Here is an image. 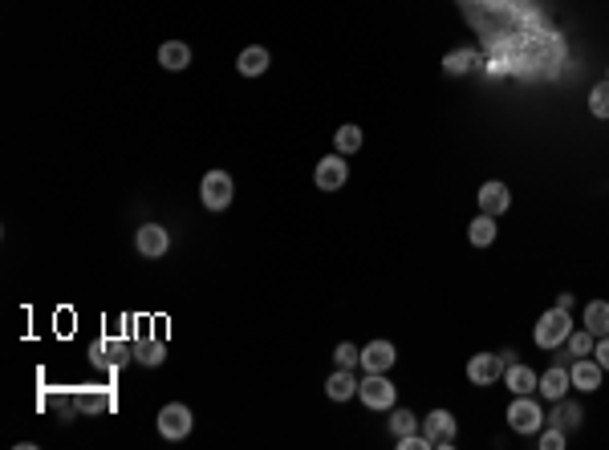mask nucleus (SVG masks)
<instances>
[{
  "mask_svg": "<svg viewBox=\"0 0 609 450\" xmlns=\"http://www.w3.org/2000/svg\"><path fill=\"white\" fill-rule=\"evenodd\" d=\"M581 325L589 329L593 337H609V300H589L581 312Z\"/></svg>",
  "mask_w": 609,
  "mask_h": 450,
  "instance_id": "20",
  "label": "nucleus"
},
{
  "mask_svg": "<svg viewBox=\"0 0 609 450\" xmlns=\"http://www.w3.org/2000/svg\"><path fill=\"white\" fill-rule=\"evenodd\" d=\"M419 426H423V418H415L410 414V410H390V434H394V438H402V434H410V430H419Z\"/></svg>",
  "mask_w": 609,
  "mask_h": 450,
  "instance_id": "26",
  "label": "nucleus"
},
{
  "mask_svg": "<svg viewBox=\"0 0 609 450\" xmlns=\"http://www.w3.org/2000/svg\"><path fill=\"white\" fill-rule=\"evenodd\" d=\"M601 378H605V370L597 365V357H577V362L569 365V381H573V389H581V394H597Z\"/></svg>",
  "mask_w": 609,
  "mask_h": 450,
  "instance_id": "10",
  "label": "nucleus"
},
{
  "mask_svg": "<svg viewBox=\"0 0 609 450\" xmlns=\"http://www.w3.org/2000/svg\"><path fill=\"white\" fill-rule=\"evenodd\" d=\"M159 65L163 70H171V73L187 70V65H191V49H187V41H163L159 45Z\"/></svg>",
  "mask_w": 609,
  "mask_h": 450,
  "instance_id": "19",
  "label": "nucleus"
},
{
  "mask_svg": "<svg viewBox=\"0 0 609 450\" xmlns=\"http://www.w3.org/2000/svg\"><path fill=\"white\" fill-rule=\"evenodd\" d=\"M508 426H512L516 434H540L545 430V410H540L537 397L512 394V402H508Z\"/></svg>",
  "mask_w": 609,
  "mask_h": 450,
  "instance_id": "2",
  "label": "nucleus"
},
{
  "mask_svg": "<svg viewBox=\"0 0 609 450\" xmlns=\"http://www.w3.org/2000/svg\"><path fill=\"white\" fill-rule=\"evenodd\" d=\"M468 239H471V247H492L495 244V215L479 212L476 220L468 223Z\"/></svg>",
  "mask_w": 609,
  "mask_h": 450,
  "instance_id": "22",
  "label": "nucleus"
},
{
  "mask_svg": "<svg viewBox=\"0 0 609 450\" xmlns=\"http://www.w3.org/2000/svg\"><path fill=\"white\" fill-rule=\"evenodd\" d=\"M581 406H577V402H569V397H561V402H553V414L545 418V426H556V430H577V426H581Z\"/></svg>",
  "mask_w": 609,
  "mask_h": 450,
  "instance_id": "17",
  "label": "nucleus"
},
{
  "mask_svg": "<svg viewBox=\"0 0 609 450\" xmlns=\"http://www.w3.org/2000/svg\"><path fill=\"white\" fill-rule=\"evenodd\" d=\"M78 402H81V410H110L114 406V397L110 394H81Z\"/></svg>",
  "mask_w": 609,
  "mask_h": 450,
  "instance_id": "30",
  "label": "nucleus"
},
{
  "mask_svg": "<svg viewBox=\"0 0 609 450\" xmlns=\"http://www.w3.org/2000/svg\"><path fill=\"white\" fill-rule=\"evenodd\" d=\"M398 362V349L390 341H370L362 349V370L366 373H390Z\"/></svg>",
  "mask_w": 609,
  "mask_h": 450,
  "instance_id": "12",
  "label": "nucleus"
},
{
  "mask_svg": "<svg viewBox=\"0 0 609 450\" xmlns=\"http://www.w3.org/2000/svg\"><path fill=\"white\" fill-rule=\"evenodd\" d=\"M358 386H362V381L353 378V370H342V365L326 378V394L334 397V402H350V397H358Z\"/></svg>",
  "mask_w": 609,
  "mask_h": 450,
  "instance_id": "16",
  "label": "nucleus"
},
{
  "mask_svg": "<svg viewBox=\"0 0 609 450\" xmlns=\"http://www.w3.org/2000/svg\"><path fill=\"white\" fill-rule=\"evenodd\" d=\"M334 146H337V154H345V159H350V154H358V150H362V126H342V130L334 134Z\"/></svg>",
  "mask_w": 609,
  "mask_h": 450,
  "instance_id": "23",
  "label": "nucleus"
},
{
  "mask_svg": "<svg viewBox=\"0 0 609 450\" xmlns=\"http://www.w3.org/2000/svg\"><path fill=\"white\" fill-rule=\"evenodd\" d=\"M334 362L342 365V370H353V365H362V349H358V345H350V341H342L334 349Z\"/></svg>",
  "mask_w": 609,
  "mask_h": 450,
  "instance_id": "28",
  "label": "nucleus"
},
{
  "mask_svg": "<svg viewBox=\"0 0 609 450\" xmlns=\"http://www.w3.org/2000/svg\"><path fill=\"white\" fill-rule=\"evenodd\" d=\"M191 426H195V418H191V410H187L183 402H167V406L159 410V434L167 442L187 438V434H191Z\"/></svg>",
  "mask_w": 609,
  "mask_h": 450,
  "instance_id": "6",
  "label": "nucleus"
},
{
  "mask_svg": "<svg viewBox=\"0 0 609 450\" xmlns=\"http://www.w3.org/2000/svg\"><path fill=\"white\" fill-rule=\"evenodd\" d=\"M503 378V357L500 354H476V357H468V381L471 386H492V381H500Z\"/></svg>",
  "mask_w": 609,
  "mask_h": 450,
  "instance_id": "9",
  "label": "nucleus"
},
{
  "mask_svg": "<svg viewBox=\"0 0 609 450\" xmlns=\"http://www.w3.org/2000/svg\"><path fill=\"white\" fill-rule=\"evenodd\" d=\"M163 341H150V337H142L139 345H134V362H142V365H163Z\"/></svg>",
  "mask_w": 609,
  "mask_h": 450,
  "instance_id": "25",
  "label": "nucleus"
},
{
  "mask_svg": "<svg viewBox=\"0 0 609 450\" xmlns=\"http://www.w3.org/2000/svg\"><path fill=\"white\" fill-rule=\"evenodd\" d=\"M503 386L512 389V394H537V386H540V373L532 370V365L508 362V365H503Z\"/></svg>",
  "mask_w": 609,
  "mask_h": 450,
  "instance_id": "13",
  "label": "nucleus"
},
{
  "mask_svg": "<svg viewBox=\"0 0 609 450\" xmlns=\"http://www.w3.org/2000/svg\"><path fill=\"white\" fill-rule=\"evenodd\" d=\"M569 446V434L556 430V426H545L540 430V450H565Z\"/></svg>",
  "mask_w": 609,
  "mask_h": 450,
  "instance_id": "29",
  "label": "nucleus"
},
{
  "mask_svg": "<svg viewBox=\"0 0 609 450\" xmlns=\"http://www.w3.org/2000/svg\"><path fill=\"white\" fill-rule=\"evenodd\" d=\"M556 304H561L565 312H573V292H561V296H556Z\"/></svg>",
  "mask_w": 609,
  "mask_h": 450,
  "instance_id": "32",
  "label": "nucleus"
},
{
  "mask_svg": "<svg viewBox=\"0 0 609 450\" xmlns=\"http://www.w3.org/2000/svg\"><path fill=\"white\" fill-rule=\"evenodd\" d=\"M569 333H573V312H565L561 304L556 309H545L537 321V329H532V341L540 345V349H561V345L569 341Z\"/></svg>",
  "mask_w": 609,
  "mask_h": 450,
  "instance_id": "1",
  "label": "nucleus"
},
{
  "mask_svg": "<svg viewBox=\"0 0 609 450\" xmlns=\"http://www.w3.org/2000/svg\"><path fill=\"white\" fill-rule=\"evenodd\" d=\"M540 394L548 397V402H561V397H569V389H573V381H569V365H548L545 373H540Z\"/></svg>",
  "mask_w": 609,
  "mask_h": 450,
  "instance_id": "14",
  "label": "nucleus"
},
{
  "mask_svg": "<svg viewBox=\"0 0 609 450\" xmlns=\"http://www.w3.org/2000/svg\"><path fill=\"white\" fill-rule=\"evenodd\" d=\"M131 354H134V349H126L123 341H110V337H106V341L89 345V362H94V365H126V362H131Z\"/></svg>",
  "mask_w": 609,
  "mask_h": 450,
  "instance_id": "15",
  "label": "nucleus"
},
{
  "mask_svg": "<svg viewBox=\"0 0 609 450\" xmlns=\"http://www.w3.org/2000/svg\"><path fill=\"white\" fill-rule=\"evenodd\" d=\"M593 357H597V365L609 373V337H597V345H593Z\"/></svg>",
  "mask_w": 609,
  "mask_h": 450,
  "instance_id": "31",
  "label": "nucleus"
},
{
  "mask_svg": "<svg viewBox=\"0 0 609 450\" xmlns=\"http://www.w3.org/2000/svg\"><path fill=\"white\" fill-rule=\"evenodd\" d=\"M199 199L207 212H224V207H232V199H236V183H232L228 171H207L199 183Z\"/></svg>",
  "mask_w": 609,
  "mask_h": 450,
  "instance_id": "4",
  "label": "nucleus"
},
{
  "mask_svg": "<svg viewBox=\"0 0 609 450\" xmlns=\"http://www.w3.org/2000/svg\"><path fill=\"white\" fill-rule=\"evenodd\" d=\"M589 114H593V118H601V122L609 118V78H605V81H597V86L589 89Z\"/></svg>",
  "mask_w": 609,
  "mask_h": 450,
  "instance_id": "27",
  "label": "nucleus"
},
{
  "mask_svg": "<svg viewBox=\"0 0 609 450\" xmlns=\"http://www.w3.org/2000/svg\"><path fill=\"white\" fill-rule=\"evenodd\" d=\"M419 430L427 434L431 450H451V446H455V414H451V410H431V414L423 418V426H419Z\"/></svg>",
  "mask_w": 609,
  "mask_h": 450,
  "instance_id": "5",
  "label": "nucleus"
},
{
  "mask_svg": "<svg viewBox=\"0 0 609 450\" xmlns=\"http://www.w3.org/2000/svg\"><path fill=\"white\" fill-rule=\"evenodd\" d=\"M476 62H479V54L471 45H463V49H451V54L443 57V73H447V78H463Z\"/></svg>",
  "mask_w": 609,
  "mask_h": 450,
  "instance_id": "21",
  "label": "nucleus"
},
{
  "mask_svg": "<svg viewBox=\"0 0 609 450\" xmlns=\"http://www.w3.org/2000/svg\"><path fill=\"white\" fill-rule=\"evenodd\" d=\"M358 397H362L366 410H386L390 414V410L398 406V389L386 373H366V381L358 386Z\"/></svg>",
  "mask_w": 609,
  "mask_h": 450,
  "instance_id": "3",
  "label": "nucleus"
},
{
  "mask_svg": "<svg viewBox=\"0 0 609 450\" xmlns=\"http://www.w3.org/2000/svg\"><path fill=\"white\" fill-rule=\"evenodd\" d=\"M134 247H139V256L142 260H159L167 256V247H171V236L163 223H142L139 236H134Z\"/></svg>",
  "mask_w": 609,
  "mask_h": 450,
  "instance_id": "8",
  "label": "nucleus"
},
{
  "mask_svg": "<svg viewBox=\"0 0 609 450\" xmlns=\"http://www.w3.org/2000/svg\"><path fill=\"white\" fill-rule=\"evenodd\" d=\"M313 183H317V191H342V187L350 183V162H345V154H326V159L317 162V171H313Z\"/></svg>",
  "mask_w": 609,
  "mask_h": 450,
  "instance_id": "7",
  "label": "nucleus"
},
{
  "mask_svg": "<svg viewBox=\"0 0 609 450\" xmlns=\"http://www.w3.org/2000/svg\"><path fill=\"white\" fill-rule=\"evenodd\" d=\"M268 62H273V57H268L265 45H248L244 54L236 57V70L244 73V78H260V73L268 70Z\"/></svg>",
  "mask_w": 609,
  "mask_h": 450,
  "instance_id": "18",
  "label": "nucleus"
},
{
  "mask_svg": "<svg viewBox=\"0 0 609 450\" xmlns=\"http://www.w3.org/2000/svg\"><path fill=\"white\" fill-rule=\"evenodd\" d=\"M565 345H569V357H593V345H597V337H593L589 329H573Z\"/></svg>",
  "mask_w": 609,
  "mask_h": 450,
  "instance_id": "24",
  "label": "nucleus"
},
{
  "mask_svg": "<svg viewBox=\"0 0 609 450\" xmlns=\"http://www.w3.org/2000/svg\"><path fill=\"white\" fill-rule=\"evenodd\" d=\"M476 204L484 215H503L508 207H512V191H508V183H500V179H492V183L479 187Z\"/></svg>",
  "mask_w": 609,
  "mask_h": 450,
  "instance_id": "11",
  "label": "nucleus"
}]
</instances>
